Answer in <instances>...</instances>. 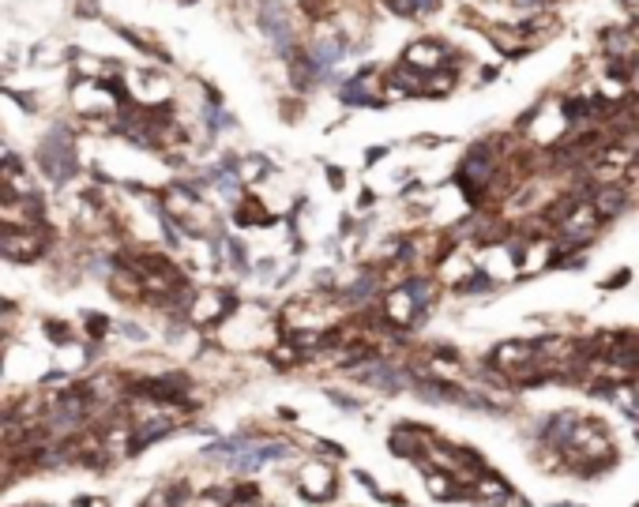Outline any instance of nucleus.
<instances>
[{
    "mask_svg": "<svg viewBox=\"0 0 639 507\" xmlns=\"http://www.w3.org/2000/svg\"><path fill=\"white\" fill-rule=\"evenodd\" d=\"M38 169H42V177L49 184H68L76 181L79 173V150H76V132H71V124H64V120H57V124H49V132L42 135V143H38Z\"/></svg>",
    "mask_w": 639,
    "mask_h": 507,
    "instance_id": "nucleus-1",
    "label": "nucleus"
},
{
    "mask_svg": "<svg viewBox=\"0 0 639 507\" xmlns=\"http://www.w3.org/2000/svg\"><path fill=\"white\" fill-rule=\"evenodd\" d=\"M49 248L45 233L38 225H23V222H4L0 218V260L8 263H34L38 256Z\"/></svg>",
    "mask_w": 639,
    "mask_h": 507,
    "instance_id": "nucleus-2",
    "label": "nucleus"
},
{
    "mask_svg": "<svg viewBox=\"0 0 639 507\" xmlns=\"http://www.w3.org/2000/svg\"><path fill=\"white\" fill-rule=\"evenodd\" d=\"M339 493V473L327 462H305L301 466V496L309 504H327Z\"/></svg>",
    "mask_w": 639,
    "mask_h": 507,
    "instance_id": "nucleus-3",
    "label": "nucleus"
},
{
    "mask_svg": "<svg viewBox=\"0 0 639 507\" xmlns=\"http://www.w3.org/2000/svg\"><path fill=\"white\" fill-rule=\"evenodd\" d=\"M429 440H433V429H421V425L403 421V425H395V429H391L388 444H391V455L418 458V462H421V458L429 455Z\"/></svg>",
    "mask_w": 639,
    "mask_h": 507,
    "instance_id": "nucleus-4",
    "label": "nucleus"
},
{
    "mask_svg": "<svg viewBox=\"0 0 639 507\" xmlns=\"http://www.w3.org/2000/svg\"><path fill=\"white\" fill-rule=\"evenodd\" d=\"M234 297L229 293H214V289H207V293H196L192 297V304H188V324H196V327H211V324H218L226 312H234Z\"/></svg>",
    "mask_w": 639,
    "mask_h": 507,
    "instance_id": "nucleus-5",
    "label": "nucleus"
},
{
    "mask_svg": "<svg viewBox=\"0 0 639 507\" xmlns=\"http://www.w3.org/2000/svg\"><path fill=\"white\" fill-rule=\"evenodd\" d=\"M357 380L369 383V387H380L383 394H399V391H406L414 383V376L406 372V368H395L391 361H372L369 368L357 372Z\"/></svg>",
    "mask_w": 639,
    "mask_h": 507,
    "instance_id": "nucleus-6",
    "label": "nucleus"
},
{
    "mask_svg": "<svg viewBox=\"0 0 639 507\" xmlns=\"http://www.w3.org/2000/svg\"><path fill=\"white\" fill-rule=\"evenodd\" d=\"M173 429H177V421H173V417H143V421H135L132 436H128V455L147 451L150 444H158L162 436H170Z\"/></svg>",
    "mask_w": 639,
    "mask_h": 507,
    "instance_id": "nucleus-7",
    "label": "nucleus"
},
{
    "mask_svg": "<svg viewBox=\"0 0 639 507\" xmlns=\"http://www.w3.org/2000/svg\"><path fill=\"white\" fill-rule=\"evenodd\" d=\"M260 23L267 27V34H271V42H275V49L282 53L286 60H290V56H293V38H290V23H286L282 8H278V4H263Z\"/></svg>",
    "mask_w": 639,
    "mask_h": 507,
    "instance_id": "nucleus-8",
    "label": "nucleus"
},
{
    "mask_svg": "<svg viewBox=\"0 0 639 507\" xmlns=\"http://www.w3.org/2000/svg\"><path fill=\"white\" fill-rule=\"evenodd\" d=\"M590 207H594L598 218H613L628 207V192L620 184H602V188H594V203Z\"/></svg>",
    "mask_w": 639,
    "mask_h": 507,
    "instance_id": "nucleus-9",
    "label": "nucleus"
},
{
    "mask_svg": "<svg viewBox=\"0 0 639 507\" xmlns=\"http://www.w3.org/2000/svg\"><path fill=\"white\" fill-rule=\"evenodd\" d=\"M42 331H45V338H49V346H57V350H64L68 342H76V331H71L64 319H45Z\"/></svg>",
    "mask_w": 639,
    "mask_h": 507,
    "instance_id": "nucleus-10",
    "label": "nucleus"
},
{
    "mask_svg": "<svg viewBox=\"0 0 639 507\" xmlns=\"http://www.w3.org/2000/svg\"><path fill=\"white\" fill-rule=\"evenodd\" d=\"M372 293H377V275H361L346 289V304H361V301H369Z\"/></svg>",
    "mask_w": 639,
    "mask_h": 507,
    "instance_id": "nucleus-11",
    "label": "nucleus"
},
{
    "mask_svg": "<svg viewBox=\"0 0 639 507\" xmlns=\"http://www.w3.org/2000/svg\"><path fill=\"white\" fill-rule=\"evenodd\" d=\"M83 327L91 338H106L109 331H113V324H109V316H98V312H87L83 316Z\"/></svg>",
    "mask_w": 639,
    "mask_h": 507,
    "instance_id": "nucleus-12",
    "label": "nucleus"
},
{
    "mask_svg": "<svg viewBox=\"0 0 639 507\" xmlns=\"http://www.w3.org/2000/svg\"><path fill=\"white\" fill-rule=\"evenodd\" d=\"M493 286V278L489 275H485V271H478V275L474 278H467V282H459V289H462V293H470V289H489Z\"/></svg>",
    "mask_w": 639,
    "mask_h": 507,
    "instance_id": "nucleus-13",
    "label": "nucleus"
},
{
    "mask_svg": "<svg viewBox=\"0 0 639 507\" xmlns=\"http://www.w3.org/2000/svg\"><path fill=\"white\" fill-rule=\"evenodd\" d=\"M15 162H19V158H15V150L8 147L4 139H0V173H8V169H12Z\"/></svg>",
    "mask_w": 639,
    "mask_h": 507,
    "instance_id": "nucleus-14",
    "label": "nucleus"
},
{
    "mask_svg": "<svg viewBox=\"0 0 639 507\" xmlns=\"http://www.w3.org/2000/svg\"><path fill=\"white\" fill-rule=\"evenodd\" d=\"M605 49H609V53H625V49H636V45H628L625 34H609V38H605Z\"/></svg>",
    "mask_w": 639,
    "mask_h": 507,
    "instance_id": "nucleus-15",
    "label": "nucleus"
},
{
    "mask_svg": "<svg viewBox=\"0 0 639 507\" xmlns=\"http://www.w3.org/2000/svg\"><path fill=\"white\" fill-rule=\"evenodd\" d=\"M327 398H331L335 406H342V409H357V402L346 398V394H339V391H327Z\"/></svg>",
    "mask_w": 639,
    "mask_h": 507,
    "instance_id": "nucleus-16",
    "label": "nucleus"
},
{
    "mask_svg": "<svg viewBox=\"0 0 639 507\" xmlns=\"http://www.w3.org/2000/svg\"><path fill=\"white\" fill-rule=\"evenodd\" d=\"M76 507H109L102 496H76Z\"/></svg>",
    "mask_w": 639,
    "mask_h": 507,
    "instance_id": "nucleus-17",
    "label": "nucleus"
},
{
    "mask_svg": "<svg viewBox=\"0 0 639 507\" xmlns=\"http://www.w3.org/2000/svg\"><path fill=\"white\" fill-rule=\"evenodd\" d=\"M121 331H124V338H132V342H143V338H147L143 335V327H135V324H124Z\"/></svg>",
    "mask_w": 639,
    "mask_h": 507,
    "instance_id": "nucleus-18",
    "label": "nucleus"
},
{
    "mask_svg": "<svg viewBox=\"0 0 639 507\" xmlns=\"http://www.w3.org/2000/svg\"><path fill=\"white\" fill-rule=\"evenodd\" d=\"M625 282H628V271H620L617 278H609V282H605V289H617V286H625Z\"/></svg>",
    "mask_w": 639,
    "mask_h": 507,
    "instance_id": "nucleus-19",
    "label": "nucleus"
},
{
    "mask_svg": "<svg viewBox=\"0 0 639 507\" xmlns=\"http://www.w3.org/2000/svg\"><path fill=\"white\" fill-rule=\"evenodd\" d=\"M327 177H331V188H342V169H327Z\"/></svg>",
    "mask_w": 639,
    "mask_h": 507,
    "instance_id": "nucleus-20",
    "label": "nucleus"
},
{
    "mask_svg": "<svg viewBox=\"0 0 639 507\" xmlns=\"http://www.w3.org/2000/svg\"><path fill=\"white\" fill-rule=\"evenodd\" d=\"M383 155H388V150H383V147H372V155H369V158H365V162H369V166H372V162H380V158H383Z\"/></svg>",
    "mask_w": 639,
    "mask_h": 507,
    "instance_id": "nucleus-21",
    "label": "nucleus"
},
{
    "mask_svg": "<svg viewBox=\"0 0 639 507\" xmlns=\"http://www.w3.org/2000/svg\"><path fill=\"white\" fill-rule=\"evenodd\" d=\"M98 8H94V0H83V15H94Z\"/></svg>",
    "mask_w": 639,
    "mask_h": 507,
    "instance_id": "nucleus-22",
    "label": "nucleus"
},
{
    "mask_svg": "<svg viewBox=\"0 0 639 507\" xmlns=\"http://www.w3.org/2000/svg\"><path fill=\"white\" fill-rule=\"evenodd\" d=\"M515 4H526V8H534V4H538V0H515Z\"/></svg>",
    "mask_w": 639,
    "mask_h": 507,
    "instance_id": "nucleus-23",
    "label": "nucleus"
}]
</instances>
